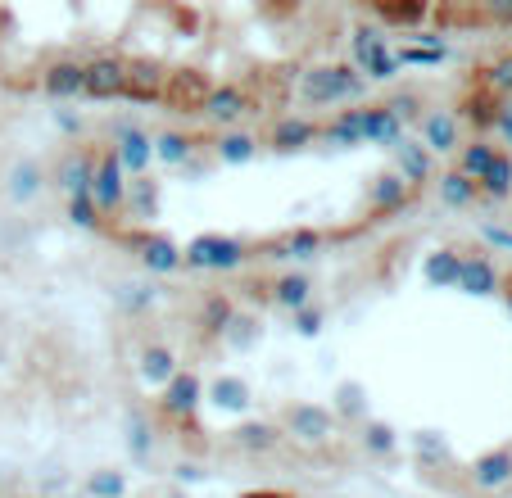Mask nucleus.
<instances>
[{"instance_id": "nucleus-19", "label": "nucleus", "mask_w": 512, "mask_h": 498, "mask_svg": "<svg viewBox=\"0 0 512 498\" xmlns=\"http://www.w3.org/2000/svg\"><path fill=\"white\" fill-rule=\"evenodd\" d=\"M164 82L168 73H159L155 64H127V91L132 100H164Z\"/></svg>"}, {"instance_id": "nucleus-17", "label": "nucleus", "mask_w": 512, "mask_h": 498, "mask_svg": "<svg viewBox=\"0 0 512 498\" xmlns=\"http://www.w3.org/2000/svg\"><path fill=\"white\" fill-rule=\"evenodd\" d=\"M358 118V141H399V118L386 105H363L354 109Z\"/></svg>"}, {"instance_id": "nucleus-8", "label": "nucleus", "mask_w": 512, "mask_h": 498, "mask_svg": "<svg viewBox=\"0 0 512 498\" xmlns=\"http://www.w3.org/2000/svg\"><path fill=\"white\" fill-rule=\"evenodd\" d=\"M82 87H87V64H78V59H55V64L41 73V91L55 100L82 96Z\"/></svg>"}, {"instance_id": "nucleus-11", "label": "nucleus", "mask_w": 512, "mask_h": 498, "mask_svg": "<svg viewBox=\"0 0 512 498\" xmlns=\"http://www.w3.org/2000/svg\"><path fill=\"white\" fill-rule=\"evenodd\" d=\"M91 177H96V154L91 150H68L64 159H59L55 182L64 186L68 195H91Z\"/></svg>"}, {"instance_id": "nucleus-10", "label": "nucleus", "mask_w": 512, "mask_h": 498, "mask_svg": "<svg viewBox=\"0 0 512 498\" xmlns=\"http://www.w3.org/2000/svg\"><path fill=\"white\" fill-rule=\"evenodd\" d=\"M209 91L213 87L200 73H168V82H164V100L173 109H186V114H200L204 100H209Z\"/></svg>"}, {"instance_id": "nucleus-38", "label": "nucleus", "mask_w": 512, "mask_h": 498, "mask_svg": "<svg viewBox=\"0 0 512 498\" xmlns=\"http://www.w3.org/2000/svg\"><path fill=\"white\" fill-rule=\"evenodd\" d=\"M68 218L78 222V227H100V213L91 204V195H68Z\"/></svg>"}, {"instance_id": "nucleus-43", "label": "nucleus", "mask_w": 512, "mask_h": 498, "mask_svg": "<svg viewBox=\"0 0 512 498\" xmlns=\"http://www.w3.org/2000/svg\"><path fill=\"white\" fill-rule=\"evenodd\" d=\"M494 132L503 136V145H508V154H512V100L499 105V114H494Z\"/></svg>"}, {"instance_id": "nucleus-24", "label": "nucleus", "mask_w": 512, "mask_h": 498, "mask_svg": "<svg viewBox=\"0 0 512 498\" xmlns=\"http://www.w3.org/2000/svg\"><path fill=\"white\" fill-rule=\"evenodd\" d=\"M177 372H182V367H177V358L168 354L164 345H150V349L141 354V376H145L150 385H168Z\"/></svg>"}, {"instance_id": "nucleus-39", "label": "nucleus", "mask_w": 512, "mask_h": 498, "mask_svg": "<svg viewBox=\"0 0 512 498\" xmlns=\"http://www.w3.org/2000/svg\"><path fill=\"white\" fill-rule=\"evenodd\" d=\"M87 489L96 498H118L123 494V476H118V471H96V476L87 480Z\"/></svg>"}, {"instance_id": "nucleus-42", "label": "nucleus", "mask_w": 512, "mask_h": 498, "mask_svg": "<svg viewBox=\"0 0 512 498\" xmlns=\"http://www.w3.org/2000/svg\"><path fill=\"white\" fill-rule=\"evenodd\" d=\"M295 331H300V336H318L322 331V308H300V313H295Z\"/></svg>"}, {"instance_id": "nucleus-5", "label": "nucleus", "mask_w": 512, "mask_h": 498, "mask_svg": "<svg viewBox=\"0 0 512 498\" xmlns=\"http://www.w3.org/2000/svg\"><path fill=\"white\" fill-rule=\"evenodd\" d=\"M286 431L304 444H327L336 431V417L322 403H295V408H286Z\"/></svg>"}, {"instance_id": "nucleus-22", "label": "nucleus", "mask_w": 512, "mask_h": 498, "mask_svg": "<svg viewBox=\"0 0 512 498\" xmlns=\"http://www.w3.org/2000/svg\"><path fill=\"white\" fill-rule=\"evenodd\" d=\"M494 154H499V145L485 141V136H476L472 145H463V154H458V173L467 177V182H481L485 173H490Z\"/></svg>"}, {"instance_id": "nucleus-37", "label": "nucleus", "mask_w": 512, "mask_h": 498, "mask_svg": "<svg viewBox=\"0 0 512 498\" xmlns=\"http://www.w3.org/2000/svg\"><path fill=\"white\" fill-rule=\"evenodd\" d=\"M227 322H232V299H223V295L204 299V326L209 331H227Z\"/></svg>"}, {"instance_id": "nucleus-30", "label": "nucleus", "mask_w": 512, "mask_h": 498, "mask_svg": "<svg viewBox=\"0 0 512 498\" xmlns=\"http://www.w3.org/2000/svg\"><path fill=\"white\" fill-rule=\"evenodd\" d=\"M481 87L490 91L494 100H512V55H503V59H494L490 68H485V77H481Z\"/></svg>"}, {"instance_id": "nucleus-6", "label": "nucleus", "mask_w": 512, "mask_h": 498, "mask_svg": "<svg viewBox=\"0 0 512 498\" xmlns=\"http://www.w3.org/2000/svg\"><path fill=\"white\" fill-rule=\"evenodd\" d=\"M127 91V59H114V55H100L87 64V87L82 96H96V100H114Z\"/></svg>"}, {"instance_id": "nucleus-33", "label": "nucleus", "mask_w": 512, "mask_h": 498, "mask_svg": "<svg viewBox=\"0 0 512 498\" xmlns=\"http://www.w3.org/2000/svg\"><path fill=\"white\" fill-rule=\"evenodd\" d=\"M37 182H41V168L32 159H23V163H14V173H10V195L14 200H28L32 191H37Z\"/></svg>"}, {"instance_id": "nucleus-9", "label": "nucleus", "mask_w": 512, "mask_h": 498, "mask_svg": "<svg viewBox=\"0 0 512 498\" xmlns=\"http://www.w3.org/2000/svg\"><path fill=\"white\" fill-rule=\"evenodd\" d=\"M200 114L213 118V123H223V132H227V127H236L245 114H250V96H245L241 87H232V82H227V87H213Z\"/></svg>"}, {"instance_id": "nucleus-29", "label": "nucleus", "mask_w": 512, "mask_h": 498, "mask_svg": "<svg viewBox=\"0 0 512 498\" xmlns=\"http://www.w3.org/2000/svg\"><path fill=\"white\" fill-rule=\"evenodd\" d=\"M476 195H481V191H476V182H467L458 168L440 177V200H445L449 209H467V204H476Z\"/></svg>"}, {"instance_id": "nucleus-40", "label": "nucleus", "mask_w": 512, "mask_h": 498, "mask_svg": "<svg viewBox=\"0 0 512 498\" xmlns=\"http://www.w3.org/2000/svg\"><path fill=\"white\" fill-rule=\"evenodd\" d=\"M386 109L399 118V123H408V118H422V96H417V91H404V96H395Z\"/></svg>"}, {"instance_id": "nucleus-4", "label": "nucleus", "mask_w": 512, "mask_h": 498, "mask_svg": "<svg viewBox=\"0 0 512 498\" xmlns=\"http://www.w3.org/2000/svg\"><path fill=\"white\" fill-rule=\"evenodd\" d=\"M354 59H358V68H363V73L381 77V82H386V77H395L399 68H404L395 50L386 46V37H381V32H372V28H358L354 32Z\"/></svg>"}, {"instance_id": "nucleus-16", "label": "nucleus", "mask_w": 512, "mask_h": 498, "mask_svg": "<svg viewBox=\"0 0 512 498\" xmlns=\"http://www.w3.org/2000/svg\"><path fill=\"white\" fill-rule=\"evenodd\" d=\"M395 163H399L395 173L404 177L408 186L431 182V173H435V168H431V150H426L422 141H399V145H395Z\"/></svg>"}, {"instance_id": "nucleus-34", "label": "nucleus", "mask_w": 512, "mask_h": 498, "mask_svg": "<svg viewBox=\"0 0 512 498\" xmlns=\"http://www.w3.org/2000/svg\"><path fill=\"white\" fill-rule=\"evenodd\" d=\"M377 19H386V23H404V28H417L422 19H431V10L426 5H377Z\"/></svg>"}, {"instance_id": "nucleus-28", "label": "nucleus", "mask_w": 512, "mask_h": 498, "mask_svg": "<svg viewBox=\"0 0 512 498\" xmlns=\"http://www.w3.org/2000/svg\"><path fill=\"white\" fill-rule=\"evenodd\" d=\"M272 295H277V304H281V308L300 313V308H309L313 286H309V277H295V272H290V277H281V281H277V290H272Z\"/></svg>"}, {"instance_id": "nucleus-41", "label": "nucleus", "mask_w": 512, "mask_h": 498, "mask_svg": "<svg viewBox=\"0 0 512 498\" xmlns=\"http://www.w3.org/2000/svg\"><path fill=\"white\" fill-rule=\"evenodd\" d=\"M363 390H358V385H340V394H336V408L345 412V417H363Z\"/></svg>"}, {"instance_id": "nucleus-26", "label": "nucleus", "mask_w": 512, "mask_h": 498, "mask_svg": "<svg viewBox=\"0 0 512 498\" xmlns=\"http://www.w3.org/2000/svg\"><path fill=\"white\" fill-rule=\"evenodd\" d=\"M458 272H463V254L458 249H440L426 259V281L431 286H458Z\"/></svg>"}, {"instance_id": "nucleus-20", "label": "nucleus", "mask_w": 512, "mask_h": 498, "mask_svg": "<svg viewBox=\"0 0 512 498\" xmlns=\"http://www.w3.org/2000/svg\"><path fill=\"white\" fill-rule=\"evenodd\" d=\"M322 136L318 123H309V118H281L277 127H272V145L277 150H304V145H313Z\"/></svg>"}, {"instance_id": "nucleus-12", "label": "nucleus", "mask_w": 512, "mask_h": 498, "mask_svg": "<svg viewBox=\"0 0 512 498\" xmlns=\"http://www.w3.org/2000/svg\"><path fill=\"white\" fill-rule=\"evenodd\" d=\"M458 290H467V295H494V290H503V272L485 254H463Z\"/></svg>"}, {"instance_id": "nucleus-15", "label": "nucleus", "mask_w": 512, "mask_h": 498, "mask_svg": "<svg viewBox=\"0 0 512 498\" xmlns=\"http://www.w3.org/2000/svg\"><path fill=\"white\" fill-rule=\"evenodd\" d=\"M159 408H164L168 417H191V412L200 408V381H195L191 372H177L173 381L164 385V399H159Z\"/></svg>"}, {"instance_id": "nucleus-2", "label": "nucleus", "mask_w": 512, "mask_h": 498, "mask_svg": "<svg viewBox=\"0 0 512 498\" xmlns=\"http://www.w3.org/2000/svg\"><path fill=\"white\" fill-rule=\"evenodd\" d=\"M182 263L186 268H241L245 263V245L232 236H200L182 249Z\"/></svg>"}, {"instance_id": "nucleus-25", "label": "nucleus", "mask_w": 512, "mask_h": 498, "mask_svg": "<svg viewBox=\"0 0 512 498\" xmlns=\"http://www.w3.org/2000/svg\"><path fill=\"white\" fill-rule=\"evenodd\" d=\"M213 150H218V159H223V163H250L254 154H259V136H250V132H223Z\"/></svg>"}, {"instance_id": "nucleus-27", "label": "nucleus", "mask_w": 512, "mask_h": 498, "mask_svg": "<svg viewBox=\"0 0 512 498\" xmlns=\"http://www.w3.org/2000/svg\"><path fill=\"white\" fill-rule=\"evenodd\" d=\"M277 444H281V431L277 426H268V422L241 426V431H236V449H245V453H272Z\"/></svg>"}, {"instance_id": "nucleus-7", "label": "nucleus", "mask_w": 512, "mask_h": 498, "mask_svg": "<svg viewBox=\"0 0 512 498\" xmlns=\"http://www.w3.org/2000/svg\"><path fill=\"white\" fill-rule=\"evenodd\" d=\"M109 154L123 163V173H145V168H150V154H155V141H150V132H141V127L118 123L114 127V150Z\"/></svg>"}, {"instance_id": "nucleus-23", "label": "nucleus", "mask_w": 512, "mask_h": 498, "mask_svg": "<svg viewBox=\"0 0 512 498\" xmlns=\"http://www.w3.org/2000/svg\"><path fill=\"white\" fill-rule=\"evenodd\" d=\"M141 263L150 272H177L182 268V249L164 236H150V240H141Z\"/></svg>"}, {"instance_id": "nucleus-32", "label": "nucleus", "mask_w": 512, "mask_h": 498, "mask_svg": "<svg viewBox=\"0 0 512 498\" xmlns=\"http://www.w3.org/2000/svg\"><path fill=\"white\" fill-rule=\"evenodd\" d=\"M191 136H182V132H164V136H155V154L164 163H186L191 159Z\"/></svg>"}, {"instance_id": "nucleus-1", "label": "nucleus", "mask_w": 512, "mask_h": 498, "mask_svg": "<svg viewBox=\"0 0 512 498\" xmlns=\"http://www.w3.org/2000/svg\"><path fill=\"white\" fill-rule=\"evenodd\" d=\"M300 96L309 105H345V100L363 96V73L349 64H322V68H309L300 82Z\"/></svg>"}, {"instance_id": "nucleus-21", "label": "nucleus", "mask_w": 512, "mask_h": 498, "mask_svg": "<svg viewBox=\"0 0 512 498\" xmlns=\"http://www.w3.org/2000/svg\"><path fill=\"white\" fill-rule=\"evenodd\" d=\"M476 191L485 195V200H512V154L499 150L490 163V173L476 182Z\"/></svg>"}, {"instance_id": "nucleus-3", "label": "nucleus", "mask_w": 512, "mask_h": 498, "mask_svg": "<svg viewBox=\"0 0 512 498\" xmlns=\"http://www.w3.org/2000/svg\"><path fill=\"white\" fill-rule=\"evenodd\" d=\"M91 204L96 213H118L127 204V173L114 154H100L96 159V177H91Z\"/></svg>"}, {"instance_id": "nucleus-13", "label": "nucleus", "mask_w": 512, "mask_h": 498, "mask_svg": "<svg viewBox=\"0 0 512 498\" xmlns=\"http://www.w3.org/2000/svg\"><path fill=\"white\" fill-rule=\"evenodd\" d=\"M472 485L494 494V489L512 485V449H490L472 462Z\"/></svg>"}, {"instance_id": "nucleus-36", "label": "nucleus", "mask_w": 512, "mask_h": 498, "mask_svg": "<svg viewBox=\"0 0 512 498\" xmlns=\"http://www.w3.org/2000/svg\"><path fill=\"white\" fill-rule=\"evenodd\" d=\"M213 399L223 403V408H245L250 403V385L236 381V376H223V381L213 385Z\"/></svg>"}, {"instance_id": "nucleus-35", "label": "nucleus", "mask_w": 512, "mask_h": 498, "mask_svg": "<svg viewBox=\"0 0 512 498\" xmlns=\"http://www.w3.org/2000/svg\"><path fill=\"white\" fill-rule=\"evenodd\" d=\"M363 449L377 453V458H386V453L395 449V431H390L386 422H363Z\"/></svg>"}, {"instance_id": "nucleus-46", "label": "nucleus", "mask_w": 512, "mask_h": 498, "mask_svg": "<svg viewBox=\"0 0 512 498\" xmlns=\"http://www.w3.org/2000/svg\"><path fill=\"white\" fill-rule=\"evenodd\" d=\"M503 299H508V308H512V277L503 281Z\"/></svg>"}, {"instance_id": "nucleus-45", "label": "nucleus", "mask_w": 512, "mask_h": 498, "mask_svg": "<svg viewBox=\"0 0 512 498\" xmlns=\"http://www.w3.org/2000/svg\"><path fill=\"white\" fill-rule=\"evenodd\" d=\"M481 236L490 240V245H499V249H508V254H512V231L508 227H494V222H485Z\"/></svg>"}, {"instance_id": "nucleus-47", "label": "nucleus", "mask_w": 512, "mask_h": 498, "mask_svg": "<svg viewBox=\"0 0 512 498\" xmlns=\"http://www.w3.org/2000/svg\"><path fill=\"white\" fill-rule=\"evenodd\" d=\"M245 498H286V494H245Z\"/></svg>"}, {"instance_id": "nucleus-18", "label": "nucleus", "mask_w": 512, "mask_h": 498, "mask_svg": "<svg viewBox=\"0 0 512 498\" xmlns=\"http://www.w3.org/2000/svg\"><path fill=\"white\" fill-rule=\"evenodd\" d=\"M413 195V186L404 182L399 173H381L377 182H372V191H368V209L372 213H395V209H404V200Z\"/></svg>"}, {"instance_id": "nucleus-14", "label": "nucleus", "mask_w": 512, "mask_h": 498, "mask_svg": "<svg viewBox=\"0 0 512 498\" xmlns=\"http://www.w3.org/2000/svg\"><path fill=\"white\" fill-rule=\"evenodd\" d=\"M458 136H463V123H458V114H426L422 118V145L431 154H454L458 150Z\"/></svg>"}, {"instance_id": "nucleus-31", "label": "nucleus", "mask_w": 512, "mask_h": 498, "mask_svg": "<svg viewBox=\"0 0 512 498\" xmlns=\"http://www.w3.org/2000/svg\"><path fill=\"white\" fill-rule=\"evenodd\" d=\"M281 254H277V259H313V254H318V249H322V236H318V231H290V236L286 240H281Z\"/></svg>"}, {"instance_id": "nucleus-44", "label": "nucleus", "mask_w": 512, "mask_h": 498, "mask_svg": "<svg viewBox=\"0 0 512 498\" xmlns=\"http://www.w3.org/2000/svg\"><path fill=\"white\" fill-rule=\"evenodd\" d=\"M417 453H422V458H445V440H435L431 431H422L417 435Z\"/></svg>"}]
</instances>
